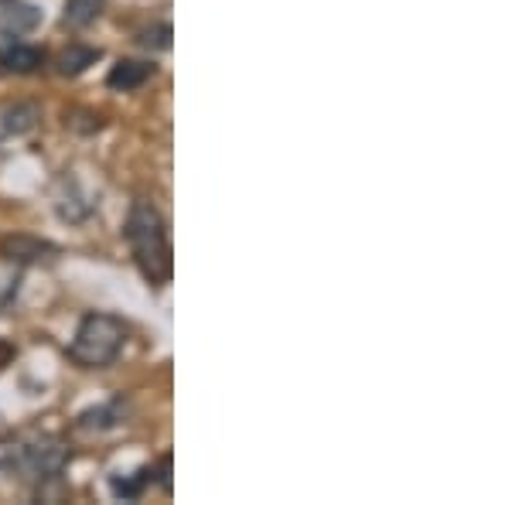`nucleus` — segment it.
<instances>
[{
    "label": "nucleus",
    "instance_id": "nucleus-3",
    "mask_svg": "<svg viewBox=\"0 0 512 505\" xmlns=\"http://www.w3.org/2000/svg\"><path fill=\"white\" fill-rule=\"evenodd\" d=\"M127 342V328L113 314H86L76 328V338L69 345V359L82 369H106L117 362V355Z\"/></svg>",
    "mask_w": 512,
    "mask_h": 505
},
{
    "label": "nucleus",
    "instance_id": "nucleus-1",
    "mask_svg": "<svg viewBox=\"0 0 512 505\" xmlns=\"http://www.w3.org/2000/svg\"><path fill=\"white\" fill-rule=\"evenodd\" d=\"M123 236H127L130 253H134L147 284H154V287L168 284L171 273H175V260H171L168 222H164V215L158 212V205L147 202V198H137V202L130 205Z\"/></svg>",
    "mask_w": 512,
    "mask_h": 505
},
{
    "label": "nucleus",
    "instance_id": "nucleus-7",
    "mask_svg": "<svg viewBox=\"0 0 512 505\" xmlns=\"http://www.w3.org/2000/svg\"><path fill=\"white\" fill-rule=\"evenodd\" d=\"M41 52L31 45H7L0 52V72H14V76H31L41 69Z\"/></svg>",
    "mask_w": 512,
    "mask_h": 505
},
{
    "label": "nucleus",
    "instance_id": "nucleus-10",
    "mask_svg": "<svg viewBox=\"0 0 512 505\" xmlns=\"http://www.w3.org/2000/svg\"><path fill=\"white\" fill-rule=\"evenodd\" d=\"M147 485H154L151 468H140V471H134V475H127V478H120V475H113V478H110L113 495H117V499H127V502L140 499Z\"/></svg>",
    "mask_w": 512,
    "mask_h": 505
},
{
    "label": "nucleus",
    "instance_id": "nucleus-13",
    "mask_svg": "<svg viewBox=\"0 0 512 505\" xmlns=\"http://www.w3.org/2000/svg\"><path fill=\"white\" fill-rule=\"evenodd\" d=\"M140 45L164 52V48H171V28L168 24H154V28H147L144 35H140Z\"/></svg>",
    "mask_w": 512,
    "mask_h": 505
},
{
    "label": "nucleus",
    "instance_id": "nucleus-12",
    "mask_svg": "<svg viewBox=\"0 0 512 505\" xmlns=\"http://www.w3.org/2000/svg\"><path fill=\"white\" fill-rule=\"evenodd\" d=\"M99 59L96 48H82V45H72L69 52H62L59 59V72L62 76H79V72H86L89 65Z\"/></svg>",
    "mask_w": 512,
    "mask_h": 505
},
{
    "label": "nucleus",
    "instance_id": "nucleus-11",
    "mask_svg": "<svg viewBox=\"0 0 512 505\" xmlns=\"http://www.w3.org/2000/svg\"><path fill=\"white\" fill-rule=\"evenodd\" d=\"M120 420H123V407H120V400H113V403H106V407H99V410L82 413L79 427L82 430H106V427H117Z\"/></svg>",
    "mask_w": 512,
    "mask_h": 505
},
{
    "label": "nucleus",
    "instance_id": "nucleus-6",
    "mask_svg": "<svg viewBox=\"0 0 512 505\" xmlns=\"http://www.w3.org/2000/svg\"><path fill=\"white\" fill-rule=\"evenodd\" d=\"M154 76V65L151 62H117L110 69V76H106V82H110V89H120V93H134V89L144 86L147 79Z\"/></svg>",
    "mask_w": 512,
    "mask_h": 505
},
{
    "label": "nucleus",
    "instance_id": "nucleus-5",
    "mask_svg": "<svg viewBox=\"0 0 512 505\" xmlns=\"http://www.w3.org/2000/svg\"><path fill=\"white\" fill-rule=\"evenodd\" d=\"M35 123H38V106L35 103L0 106V140L24 137L28 130H35Z\"/></svg>",
    "mask_w": 512,
    "mask_h": 505
},
{
    "label": "nucleus",
    "instance_id": "nucleus-14",
    "mask_svg": "<svg viewBox=\"0 0 512 505\" xmlns=\"http://www.w3.org/2000/svg\"><path fill=\"white\" fill-rule=\"evenodd\" d=\"M151 475L164 492H171V454H164V458L158 461V468H151Z\"/></svg>",
    "mask_w": 512,
    "mask_h": 505
},
{
    "label": "nucleus",
    "instance_id": "nucleus-2",
    "mask_svg": "<svg viewBox=\"0 0 512 505\" xmlns=\"http://www.w3.org/2000/svg\"><path fill=\"white\" fill-rule=\"evenodd\" d=\"M69 465V451L55 437H35V441H21V437H7L0 441V475H7L14 485H35L55 482Z\"/></svg>",
    "mask_w": 512,
    "mask_h": 505
},
{
    "label": "nucleus",
    "instance_id": "nucleus-4",
    "mask_svg": "<svg viewBox=\"0 0 512 505\" xmlns=\"http://www.w3.org/2000/svg\"><path fill=\"white\" fill-rule=\"evenodd\" d=\"M41 24V11L28 0H0V38L31 35Z\"/></svg>",
    "mask_w": 512,
    "mask_h": 505
},
{
    "label": "nucleus",
    "instance_id": "nucleus-8",
    "mask_svg": "<svg viewBox=\"0 0 512 505\" xmlns=\"http://www.w3.org/2000/svg\"><path fill=\"white\" fill-rule=\"evenodd\" d=\"M0 253L7 260H18V263H38V260H48L45 253H55V246L41 243V239H31V236H14V239H4L0 243Z\"/></svg>",
    "mask_w": 512,
    "mask_h": 505
},
{
    "label": "nucleus",
    "instance_id": "nucleus-9",
    "mask_svg": "<svg viewBox=\"0 0 512 505\" xmlns=\"http://www.w3.org/2000/svg\"><path fill=\"white\" fill-rule=\"evenodd\" d=\"M103 11H106V0H65L62 24L72 31H82V28H89Z\"/></svg>",
    "mask_w": 512,
    "mask_h": 505
}]
</instances>
